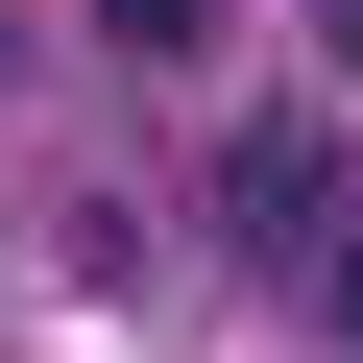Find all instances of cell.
<instances>
[{
  "label": "cell",
  "instance_id": "obj_2",
  "mask_svg": "<svg viewBox=\"0 0 363 363\" xmlns=\"http://www.w3.org/2000/svg\"><path fill=\"white\" fill-rule=\"evenodd\" d=\"M97 49H121V73H194V49H218V0H97Z\"/></svg>",
  "mask_w": 363,
  "mask_h": 363
},
{
  "label": "cell",
  "instance_id": "obj_4",
  "mask_svg": "<svg viewBox=\"0 0 363 363\" xmlns=\"http://www.w3.org/2000/svg\"><path fill=\"white\" fill-rule=\"evenodd\" d=\"M0 73H25V25H0Z\"/></svg>",
  "mask_w": 363,
  "mask_h": 363
},
{
  "label": "cell",
  "instance_id": "obj_3",
  "mask_svg": "<svg viewBox=\"0 0 363 363\" xmlns=\"http://www.w3.org/2000/svg\"><path fill=\"white\" fill-rule=\"evenodd\" d=\"M315 291H339V339H363V242H339V267H315Z\"/></svg>",
  "mask_w": 363,
  "mask_h": 363
},
{
  "label": "cell",
  "instance_id": "obj_1",
  "mask_svg": "<svg viewBox=\"0 0 363 363\" xmlns=\"http://www.w3.org/2000/svg\"><path fill=\"white\" fill-rule=\"evenodd\" d=\"M194 218H218L242 267H291V291H315V267L363 242V145H339V121H218V169H194Z\"/></svg>",
  "mask_w": 363,
  "mask_h": 363
}]
</instances>
